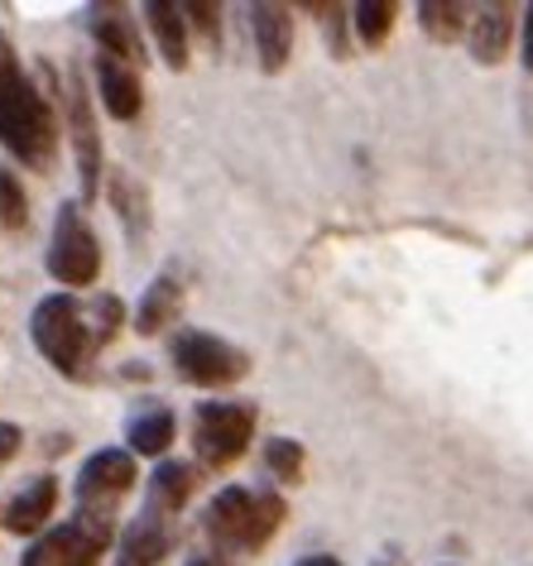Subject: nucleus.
<instances>
[{
    "mask_svg": "<svg viewBox=\"0 0 533 566\" xmlns=\"http://www.w3.org/2000/svg\"><path fill=\"white\" fill-rule=\"evenodd\" d=\"M0 149L34 174H49L59 164V116L39 82L24 73L6 30H0Z\"/></svg>",
    "mask_w": 533,
    "mask_h": 566,
    "instance_id": "nucleus-1",
    "label": "nucleus"
},
{
    "mask_svg": "<svg viewBox=\"0 0 533 566\" xmlns=\"http://www.w3.org/2000/svg\"><path fill=\"white\" fill-rule=\"evenodd\" d=\"M284 500L274 490H245V485H227L217 490V500L202 514V533L217 543V552H260L284 523Z\"/></svg>",
    "mask_w": 533,
    "mask_h": 566,
    "instance_id": "nucleus-2",
    "label": "nucleus"
},
{
    "mask_svg": "<svg viewBox=\"0 0 533 566\" xmlns=\"http://www.w3.org/2000/svg\"><path fill=\"white\" fill-rule=\"evenodd\" d=\"M30 336H34L39 356L67 379L87 375V365L96 360V350H102L96 322H87V313H82V303L73 293H49L30 313Z\"/></svg>",
    "mask_w": 533,
    "mask_h": 566,
    "instance_id": "nucleus-3",
    "label": "nucleus"
},
{
    "mask_svg": "<svg viewBox=\"0 0 533 566\" xmlns=\"http://www.w3.org/2000/svg\"><path fill=\"white\" fill-rule=\"evenodd\" d=\"M168 360H174V375L184 385H198V389H231L250 375L245 350L202 327H178L168 336Z\"/></svg>",
    "mask_w": 533,
    "mask_h": 566,
    "instance_id": "nucleus-4",
    "label": "nucleus"
},
{
    "mask_svg": "<svg viewBox=\"0 0 533 566\" xmlns=\"http://www.w3.org/2000/svg\"><path fill=\"white\" fill-rule=\"evenodd\" d=\"M255 403L241 399H212L198 403L192 413V451H198V471H227L255 442Z\"/></svg>",
    "mask_w": 533,
    "mask_h": 566,
    "instance_id": "nucleus-5",
    "label": "nucleus"
},
{
    "mask_svg": "<svg viewBox=\"0 0 533 566\" xmlns=\"http://www.w3.org/2000/svg\"><path fill=\"white\" fill-rule=\"evenodd\" d=\"M116 543V518L92 514V509H73V518H63L59 528L39 533L24 547L20 566H96Z\"/></svg>",
    "mask_w": 533,
    "mask_h": 566,
    "instance_id": "nucleus-6",
    "label": "nucleus"
},
{
    "mask_svg": "<svg viewBox=\"0 0 533 566\" xmlns=\"http://www.w3.org/2000/svg\"><path fill=\"white\" fill-rule=\"evenodd\" d=\"M49 274H53V283H63V289H92L96 274H102V245H96L82 202H63L59 217H53Z\"/></svg>",
    "mask_w": 533,
    "mask_h": 566,
    "instance_id": "nucleus-7",
    "label": "nucleus"
},
{
    "mask_svg": "<svg viewBox=\"0 0 533 566\" xmlns=\"http://www.w3.org/2000/svg\"><path fill=\"white\" fill-rule=\"evenodd\" d=\"M63 130L73 139V154H77V202L92 207L102 197V130H96V111H92V92L82 82L77 67L63 73Z\"/></svg>",
    "mask_w": 533,
    "mask_h": 566,
    "instance_id": "nucleus-8",
    "label": "nucleus"
},
{
    "mask_svg": "<svg viewBox=\"0 0 533 566\" xmlns=\"http://www.w3.org/2000/svg\"><path fill=\"white\" fill-rule=\"evenodd\" d=\"M135 480H139V465H135V457L125 447L92 451V457L82 461L77 485H73L77 509H92V514H111V518H116V504L135 490Z\"/></svg>",
    "mask_w": 533,
    "mask_h": 566,
    "instance_id": "nucleus-9",
    "label": "nucleus"
},
{
    "mask_svg": "<svg viewBox=\"0 0 533 566\" xmlns=\"http://www.w3.org/2000/svg\"><path fill=\"white\" fill-rule=\"evenodd\" d=\"M87 30L96 39V53H111V59L145 67V39H139V20L125 6H92L87 10Z\"/></svg>",
    "mask_w": 533,
    "mask_h": 566,
    "instance_id": "nucleus-10",
    "label": "nucleus"
},
{
    "mask_svg": "<svg viewBox=\"0 0 533 566\" xmlns=\"http://www.w3.org/2000/svg\"><path fill=\"white\" fill-rule=\"evenodd\" d=\"M250 34H255V53H260L264 73H270V77L284 73L289 59H293V10L274 6V0L250 6Z\"/></svg>",
    "mask_w": 533,
    "mask_h": 566,
    "instance_id": "nucleus-11",
    "label": "nucleus"
},
{
    "mask_svg": "<svg viewBox=\"0 0 533 566\" xmlns=\"http://www.w3.org/2000/svg\"><path fill=\"white\" fill-rule=\"evenodd\" d=\"M96 92H102V106L111 120H135L145 111V82H139V67L111 59V53H96Z\"/></svg>",
    "mask_w": 533,
    "mask_h": 566,
    "instance_id": "nucleus-12",
    "label": "nucleus"
},
{
    "mask_svg": "<svg viewBox=\"0 0 533 566\" xmlns=\"http://www.w3.org/2000/svg\"><path fill=\"white\" fill-rule=\"evenodd\" d=\"M192 490H198V465L192 461H159L145 480V514H159L174 523L184 514V504L192 500Z\"/></svg>",
    "mask_w": 533,
    "mask_h": 566,
    "instance_id": "nucleus-13",
    "label": "nucleus"
},
{
    "mask_svg": "<svg viewBox=\"0 0 533 566\" xmlns=\"http://www.w3.org/2000/svg\"><path fill=\"white\" fill-rule=\"evenodd\" d=\"M510 39H514V6H510V0L475 6L471 34H467V49H471L475 63H481V67L504 63V53H510Z\"/></svg>",
    "mask_w": 533,
    "mask_h": 566,
    "instance_id": "nucleus-14",
    "label": "nucleus"
},
{
    "mask_svg": "<svg viewBox=\"0 0 533 566\" xmlns=\"http://www.w3.org/2000/svg\"><path fill=\"white\" fill-rule=\"evenodd\" d=\"M53 509H59V480H53V475H34L30 485H24L15 500L6 504L0 528L15 533V537H34V533H44V523L53 518Z\"/></svg>",
    "mask_w": 533,
    "mask_h": 566,
    "instance_id": "nucleus-15",
    "label": "nucleus"
},
{
    "mask_svg": "<svg viewBox=\"0 0 533 566\" xmlns=\"http://www.w3.org/2000/svg\"><path fill=\"white\" fill-rule=\"evenodd\" d=\"M174 547V523L159 514H139L116 543V566H159Z\"/></svg>",
    "mask_w": 533,
    "mask_h": 566,
    "instance_id": "nucleus-16",
    "label": "nucleus"
},
{
    "mask_svg": "<svg viewBox=\"0 0 533 566\" xmlns=\"http://www.w3.org/2000/svg\"><path fill=\"white\" fill-rule=\"evenodd\" d=\"M139 15H145L154 44H159V59L174 67V73H184V67H188V20H184V6H178V0H145V6H139Z\"/></svg>",
    "mask_w": 533,
    "mask_h": 566,
    "instance_id": "nucleus-17",
    "label": "nucleus"
},
{
    "mask_svg": "<svg viewBox=\"0 0 533 566\" xmlns=\"http://www.w3.org/2000/svg\"><path fill=\"white\" fill-rule=\"evenodd\" d=\"M178 307H184V283H178V274H159V279H149L145 293H139L130 327L139 336H159L164 327L178 322Z\"/></svg>",
    "mask_w": 533,
    "mask_h": 566,
    "instance_id": "nucleus-18",
    "label": "nucleus"
},
{
    "mask_svg": "<svg viewBox=\"0 0 533 566\" xmlns=\"http://www.w3.org/2000/svg\"><path fill=\"white\" fill-rule=\"evenodd\" d=\"M174 428H178L174 408L149 399L130 422H125V451H130V457H164L168 442H174Z\"/></svg>",
    "mask_w": 533,
    "mask_h": 566,
    "instance_id": "nucleus-19",
    "label": "nucleus"
},
{
    "mask_svg": "<svg viewBox=\"0 0 533 566\" xmlns=\"http://www.w3.org/2000/svg\"><path fill=\"white\" fill-rule=\"evenodd\" d=\"M106 202L116 207V217H121V226H125V235H130V240L149 235V192H145V182H135L125 168H111Z\"/></svg>",
    "mask_w": 533,
    "mask_h": 566,
    "instance_id": "nucleus-20",
    "label": "nucleus"
},
{
    "mask_svg": "<svg viewBox=\"0 0 533 566\" xmlns=\"http://www.w3.org/2000/svg\"><path fill=\"white\" fill-rule=\"evenodd\" d=\"M471 15L475 6H461V0H424L418 6V24L432 44H457V39L471 34Z\"/></svg>",
    "mask_w": 533,
    "mask_h": 566,
    "instance_id": "nucleus-21",
    "label": "nucleus"
},
{
    "mask_svg": "<svg viewBox=\"0 0 533 566\" xmlns=\"http://www.w3.org/2000/svg\"><path fill=\"white\" fill-rule=\"evenodd\" d=\"M395 20H399L395 0H356V6H351V24H356V39L366 49H380L385 39L395 34Z\"/></svg>",
    "mask_w": 533,
    "mask_h": 566,
    "instance_id": "nucleus-22",
    "label": "nucleus"
},
{
    "mask_svg": "<svg viewBox=\"0 0 533 566\" xmlns=\"http://www.w3.org/2000/svg\"><path fill=\"white\" fill-rule=\"evenodd\" d=\"M264 471H270L279 485H299L303 471H307L303 442H293V437H270V442H264Z\"/></svg>",
    "mask_w": 533,
    "mask_h": 566,
    "instance_id": "nucleus-23",
    "label": "nucleus"
},
{
    "mask_svg": "<svg viewBox=\"0 0 533 566\" xmlns=\"http://www.w3.org/2000/svg\"><path fill=\"white\" fill-rule=\"evenodd\" d=\"M0 226L15 235L30 226V197H24V182L15 178L10 164H0Z\"/></svg>",
    "mask_w": 533,
    "mask_h": 566,
    "instance_id": "nucleus-24",
    "label": "nucleus"
},
{
    "mask_svg": "<svg viewBox=\"0 0 533 566\" xmlns=\"http://www.w3.org/2000/svg\"><path fill=\"white\" fill-rule=\"evenodd\" d=\"M178 6H184V20L192 24V30L217 49L221 44V6L217 0H178Z\"/></svg>",
    "mask_w": 533,
    "mask_h": 566,
    "instance_id": "nucleus-25",
    "label": "nucleus"
},
{
    "mask_svg": "<svg viewBox=\"0 0 533 566\" xmlns=\"http://www.w3.org/2000/svg\"><path fill=\"white\" fill-rule=\"evenodd\" d=\"M303 10H313V15H322V34H327V44H332V53H336V59H346V15H351V10L346 6H322V0H317V6H303Z\"/></svg>",
    "mask_w": 533,
    "mask_h": 566,
    "instance_id": "nucleus-26",
    "label": "nucleus"
},
{
    "mask_svg": "<svg viewBox=\"0 0 533 566\" xmlns=\"http://www.w3.org/2000/svg\"><path fill=\"white\" fill-rule=\"evenodd\" d=\"M92 322H96V336H102V350H106L111 342H116V332L125 327V307H121L116 293H102V298H96Z\"/></svg>",
    "mask_w": 533,
    "mask_h": 566,
    "instance_id": "nucleus-27",
    "label": "nucleus"
},
{
    "mask_svg": "<svg viewBox=\"0 0 533 566\" xmlns=\"http://www.w3.org/2000/svg\"><path fill=\"white\" fill-rule=\"evenodd\" d=\"M24 447V432L15 428V422H0V465H6L15 451Z\"/></svg>",
    "mask_w": 533,
    "mask_h": 566,
    "instance_id": "nucleus-28",
    "label": "nucleus"
},
{
    "mask_svg": "<svg viewBox=\"0 0 533 566\" xmlns=\"http://www.w3.org/2000/svg\"><path fill=\"white\" fill-rule=\"evenodd\" d=\"M524 67L533 73V6L524 10Z\"/></svg>",
    "mask_w": 533,
    "mask_h": 566,
    "instance_id": "nucleus-29",
    "label": "nucleus"
},
{
    "mask_svg": "<svg viewBox=\"0 0 533 566\" xmlns=\"http://www.w3.org/2000/svg\"><path fill=\"white\" fill-rule=\"evenodd\" d=\"M188 566H231L221 552H207V557H188Z\"/></svg>",
    "mask_w": 533,
    "mask_h": 566,
    "instance_id": "nucleus-30",
    "label": "nucleus"
},
{
    "mask_svg": "<svg viewBox=\"0 0 533 566\" xmlns=\"http://www.w3.org/2000/svg\"><path fill=\"white\" fill-rule=\"evenodd\" d=\"M299 566H342V562H336L332 552H313V557H303Z\"/></svg>",
    "mask_w": 533,
    "mask_h": 566,
    "instance_id": "nucleus-31",
    "label": "nucleus"
}]
</instances>
